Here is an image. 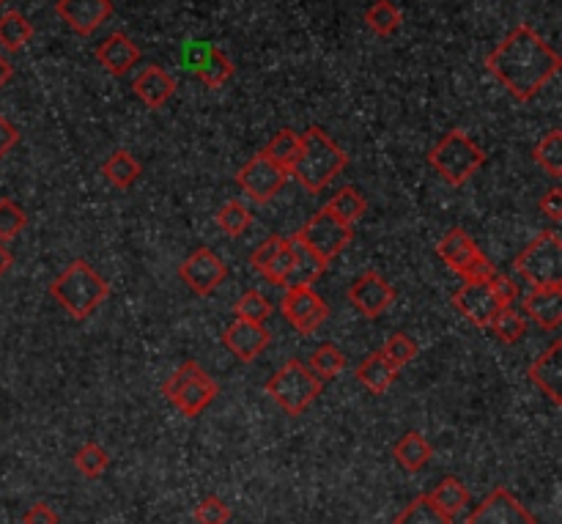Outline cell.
I'll return each instance as SVG.
<instances>
[{"label":"cell","mask_w":562,"mask_h":524,"mask_svg":"<svg viewBox=\"0 0 562 524\" xmlns=\"http://www.w3.org/2000/svg\"><path fill=\"white\" fill-rule=\"evenodd\" d=\"M560 66V55L530 25L513 28L486 58L488 72L519 102H532L538 97L560 75Z\"/></svg>","instance_id":"obj_1"},{"label":"cell","mask_w":562,"mask_h":524,"mask_svg":"<svg viewBox=\"0 0 562 524\" xmlns=\"http://www.w3.org/2000/svg\"><path fill=\"white\" fill-rule=\"evenodd\" d=\"M346 165H349V157L343 154L338 143L321 127H310L302 135V149L288 176H294L308 193H321L338 179Z\"/></svg>","instance_id":"obj_2"},{"label":"cell","mask_w":562,"mask_h":524,"mask_svg":"<svg viewBox=\"0 0 562 524\" xmlns=\"http://www.w3.org/2000/svg\"><path fill=\"white\" fill-rule=\"evenodd\" d=\"M50 297L72 319H88L110 297V286L88 261L77 258L50 283Z\"/></svg>","instance_id":"obj_3"},{"label":"cell","mask_w":562,"mask_h":524,"mask_svg":"<svg viewBox=\"0 0 562 524\" xmlns=\"http://www.w3.org/2000/svg\"><path fill=\"white\" fill-rule=\"evenodd\" d=\"M428 165L434 168L447 184L464 187L475 173L486 165V151L469 138L464 129H450L445 138L436 143L428 154Z\"/></svg>","instance_id":"obj_4"},{"label":"cell","mask_w":562,"mask_h":524,"mask_svg":"<svg viewBox=\"0 0 562 524\" xmlns=\"http://www.w3.org/2000/svg\"><path fill=\"white\" fill-rule=\"evenodd\" d=\"M321 390H324V382L316 379L302 360H288L266 382V396L291 418H299L302 412H308L313 407V401L321 396Z\"/></svg>","instance_id":"obj_5"},{"label":"cell","mask_w":562,"mask_h":524,"mask_svg":"<svg viewBox=\"0 0 562 524\" xmlns=\"http://www.w3.org/2000/svg\"><path fill=\"white\" fill-rule=\"evenodd\" d=\"M162 396L168 398L173 407L179 409L187 418H198L203 409L220 396V385L212 376L203 371L195 360H187L176 368V374L170 376L162 385Z\"/></svg>","instance_id":"obj_6"},{"label":"cell","mask_w":562,"mask_h":524,"mask_svg":"<svg viewBox=\"0 0 562 524\" xmlns=\"http://www.w3.org/2000/svg\"><path fill=\"white\" fill-rule=\"evenodd\" d=\"M513 269L535 289L562 286V239L557 231H541L521 250Z\"/></svg>","instance_id":"obj_7"},{"label":"cell","mask_w":562,"mask_h":524,"mask_svg":"<svg viewBox=\"0 0 562 524\" xmlns=\"http://www.w3.org/2000/svg\"><path fill=\"white\" fill-rule=\"evenodd\" d=\"M436 256L445 261L447 269H453L464 280H488L497 272L464 228H450L436 242Z\"/></svg>","instance_id":"obj_8"},{"label":"cell","mask_w":562,"mask_h":524,"mask_svg":"<svg viewBox=\"0 0 562 524\" xmlns=\"http://www.w3.org/2000/svg\"><path fill=\"white\" fill-rule=\"evenodd\" d=\"M297 239L313 256H319L324 264H329L351 242V225L340 223L327 209H321L299 228Z\"/></svg>","instance_id":"obj_9"},{"label":"cell","mask_w":562,"mask_h":524,"mask_svg":"<svg viewBox=\"0 0 562 524\" xmlns=\"http://www.w3.org/2000/svg\"><path fill=\"white\" fill-rule=\"evenodd\" d=\"M288 182V171H283L280 165L266 157L264 151L255 154L253 160L244 162L239 173H236V184L242 187L244 193L253 198L255 204H269Z\"/></svg>","instance_id":"obj_10"},{"label":"cell","mask_w":562,"mask_h":524,"mask_svg":"<svg viewBox=\"0 0 562 524\" xmlns=\"http://www.w3.org/2000/svg\"><path fill=\"white\" fill-rule=\"evenodd\" d=\"M453 308L480 330H488L497 319L502 300L491 286V280H464V286L453 294Z\"/></svg>","instance_id":"obj_11"},{"label":"cell","mask_w":562,"mask_h":524,"mask_svg":"<svg viewBox=\"0 0 562 524\" xmlns=\"http://www.w3.org/2000/svg\"><path fill=\"white\" fill-rule=\"evenodd\" d=\"M179 278L192 294L209 297L228 278V267L212 247H198L190 258H184V264L179 267Z\"/></svg>","instance_id":"obj_12"},{"label":"cell","mask_w":562,"mask_h":524,"mask_svg":"<svg viewBox=\"0 0 562 524\" xmlns=\"http://www.w3.org/2000/svg\"><path fill=\"white\" fill-rule=\"evenodd\" d=\"M280 308H283V316L288 319V324L299 335H313L329 319V305L310 286H305V289H288Z\"/></svg>","instance_id":"obj_13"},{"label":"cell","mask_w":562,"mask_h":524,"mask_svg":"<svg viewBox=\"0 0 562 524\" xmlns=\"http://www.w3.org/2000/svg\"><path fill=\"white\" fill-rule=\"evenodd\" d=\"M467 524H535V516L508 489H494L483 497V503L475 505Z\"/></svg>","instance_id":"obj_14"},{"label":"cell","mask_w":562,"mask_h":524,"mask_svg":"<svg viewBox=\"0 0 562 524\" xmlns=\"http://www.w3.org/2000/svg\"><path fill=\"white\" fill-rule=\"evenodd\" d=\"M349 300L365 319H379L395 302V289L379 272H365L351 283Z\"/></svg>","instance_id":"obj_15"},{"label":"cell","mask_w":562,"mask_h":524,"mask_svg":"<svg viewBox=\"0 0 562 524\" xmlns=\"http://www.w3.org/2000/svg\"><path fill=\"white\" fill-rule=\"evenodd\" d=\"M58 17L80 36L96 33L113 14V0H58Z\"/></svg>","instance_id":"obj_16"},{"label":"cell","mask_w":562,"mask_h":524,"mask_svg":"<svg viewBox=\"0 0 562 524\" xmlns=\"http://www.w3.org/2000/svg\"><path fill=\"white\" fill-rule=\"evenodd\" d=\"M269 341H272L269 330H266L264 324H255V321L236 319L223 332V346L234 354L236 360H242V363H253L258 354L266 352Z\"/></svg>","instance_id":"obj_17"},{"label":"cell","mask_w":562,"mask_h":524,"mask_svg":"<svg viewBox=\"0 0 562 524\" xmlns=\"http://www.w3.org/2000/svg\"><path fill=\"white\" fill-rule=\"evenodd\" d=\"M132 91L143 105L151 107V110H160L176 94V80L162 66H143L138 77L132 80Z\"/></svg>","instance_id":"obj_18"},{"label":"cell","mask_w":562,"mask_h":524,"mask_svg":"<svg viewBox=\"0 0 562 524\" xmlns=\"http://www.w3.org/2000/svg\"><path fill=\"white\" fill-rule=\"evenodd\" d=\"M96 61L102 64L107 75L124 77L140 61V50L127 33H110L105 42L96 47Z\"/></svg>","instance_id":"obj_19"},{"label":"cell","mask_w":562,"mask_h":524,"mask_svg":"<svg viewBox=\"0 0 562 524\" xmlns=\"http://www.w3.org/2000/svg\"><path fill=\"white\" fill-rule=\"evenodd\" d=\"M530 382L538 390H541L543 396L552 398V404L560 407L562 404V396H560V382H562V341H554L546 352L530 365Z\"/></svg>","instance_id":"obj_20"},{"label":"cell","mask_w":562,"mask_h":524,"mask_svg":"<svg viewBox=\"0 0 562 524\" xmlns=\"http://www.w3.org/2000/svg\"><path fill=\"white\" fill-rule=\"evenodd\" d=\"M250 267L255 272H261L269 283H280L288 275V267H291V253H288V239L283 236H269L264 245L255 250L250 256Z\"/></svg>","instance_id":"obj_21"},{"label":"cell","mask_w":562,"mask_h":524,"mask_svg":"<svg viewBox=\"0 0 562 524\" xmlns=\"http://www.w3.org/2000/svg\"><path fill=\"white\" fill-rule=\"evenodd\" d=\"M288 253H291V267H288V275L283 280L286 289H305L324 275L327 264L319 256H313L308 247L299 242L297 234L288 239Z\"/></svg>","instance_id":"obj_22"},{"label":"cell","mask_w":562,"mask_h":524,"mask_svg":"<svg viewBox=\"0 0 562 524\" xmlns=\"http://www.w3.org/2000/svg\"><path fill=\"white\" fill-rule=\"evenodd\" d=\"M524 313L543 330H557L562 321V286L532 289L524 297Z\"/></svg>","instance_id":"obj_23"},{"label":"cell","mask_w":562,"mask_h":524,"mask_svg":"<svg viewBox=\"0 0 562 524\" xmlns=\"http://www.w3.org/2000/svg\"><path fill=\"white\" fill-rule=\"evenodd\" d=\"M398 374H401V368L390 363L382 352L371 354L365 363L357 365V382H360L365 390H371L373 396L387 393V390L393 387L395 379H398Z\"/></svg>","instance_id":"obj_24"},{"label":"cell","mask_w":562,"mask_h":524,"mask_svg":"<svg viewBox=\"0 0 562 524\" xmlns=\"http://www.w3.org/2000/svg\"><path fill=\"white\" fill-rule=\"evenodd\" d=\"M393 456L401 470L420 472L428 467V461L434 456V448H431V442L420 431H406L393 445Z\"/></svg>","instance_id":"obj_25"},{"label":"cell","mask_w":562,"mask_h":524,"mask_svg":"<svg viewBox=\"0 0 562 524\" xmlns=\"http://www.w3.org/2000/svg\"><path fill=\"white\" fill-rule=\"evenodd\" d=\"M140 173V162L132 157V151L127 149H118L113 151L105 162H102V176H105L107 182L113 184L116 190H129L132 184L138 182Z\"/></svg>","instance_id":"obj_26"},{"label":"cell","mask_w":562,"mask_h":524,"mask_svg":"<svg viewBox=\"0 0 562 524\" xmlns=\"http://www.w3.org/2000/svg\"><path fill=\"white\" fill-rule=\"evenodd\" d=\"M33 39V25L20 11H6L0 14V47L6 53H20L25 44Z\"/></svg>","instance_id":"obj_27"},{"label":"cell","mask_w":562,"mask_h":524,"mask_svg":"<svg viewBox=\"0 0 562 524\" xmlns=\"http://www.w3.org/2000/svg\"><path fill=\"white\" fill-rule=\"evenodd\" d=\"M192 72H195V77L201 80L203 86L220 88V86H225L231 77H234L236 66L228 61V55H225L223 50H217V47L212 44V50L206 53V58H203L201 64L195 66Z\"/></svg>","instance_id":"obj_28"},{"label":"cell","mask_w":562,"mask_h":524,"mask_svg":"<svg viewBox=\"0 0 562 524\" xmlns=\"http://www.w3.org/2000/svg\"><path fill=\"white\" fill-rule=\"evenodd\" d=\"M395 524H453V516H447L428 494H420L395 516Z\"/></svg>","instance_id":"obj_29"},{"label":"cell","mask_w":562,"mask_h":524,"mask_svg":"<svg viewBox=\"0 0 562 524\" xmlns=\"http://www.w3.org/2000/svg\"><path fill=\"white\" fill-rule=\"evenodd\" d=\"M299 149H302V135H297L294 129L286 127L280 129L275 138L266 143L264 154L275 162V165H280L283 171L291 173V168H294V162H297L299 157Z\"/></svg>","instance_id":"obj_30"},{"label":"cell","mask_w":562,"mask_h":524,"mask_svg":"<svg viewBox=\"0 0 562 524\" xmlns=\"http://www.w3.org/2000/svg\"><path fill=\"white\" fill-rule=\"evenodd\" d=\"M324 209H327L335 220H340V223L354 225L362 214H365L368 204H365V198H362L357 187H343V190H338V193L329 198V204L324 206Z\"/></svg>","instance_id":"obj_31"},{"label":"cell","mask_w":562,"mask_h":524,"mask_svg":"<svg viewBox=\"0 0 562 524\" xmlns=\"http://www.w3.org/2000/svg\"><path fill=\"white\" fill-rule=\"evenodd\" d=\"M310 371L316 379L321 382H332V379H338L343 374V368H346V357L340 352L335 343H321L316 352L310 354Z\"/></svg>","instance_id":"obj_32"},{"label":"cell","mask_w":562,"mask_h":524,"mask_svg":"<svg viewBox=\"0 0 562 524\" xmlns=\"http://www.w3.org/2000/svg\"><path fill=\"white\" fill-rule=\"evenodd\" d=\"M428 497H431V500H434L447 516H453V519H456V516L469 505L467 486L458 481V478H445V481L439 483Z\"/></svg>","instance_id":"obj_33"},{"label":"cell","mask_w":562,"mask_h":524,"mask_svg":"<svg viewBox=\"0 0 562 524\" xmlns=\"http://www.w3.org/2000/svg\"><path fill=\"white\" fill-rule=\"evenodd\" d=\"M488 330L494 332L502 343L513 346V343H519L521 338L527 335V319H524L513 305H502L497 313V319L491 321Z\"/></svg>","instance_id":"obj_34"},{"label":"cell","mask_w":562,"mask_h":524,"mask_svg":"<svg viewBox=\"0 0 562 524\" xmlns=\"http://www.w3.org/2000/svg\"><path fill=\"white\" fill-rule=\"evenodd\" d=\"M532 160L541 165L543 171L554 176V179H560L562 176V132L560 129H552L546 138L535 146L532 151Z\"/></svg>","instance_id":"obj_35"},{"label":"cell","mask_w":562,"mask_h":524,"mask_svg":"<svg viewBox=\"0 0 562 524\" xmlns=\"http://www.w3.org/2000/svg\"><path fill=\"white\" fill-rule=\"evenodd\" d=\"M365 22H368V28L373 33H379V36H393L398 28H401V11L395 3L390 0H376L371 9L365 11Z\"/></svg>","instance_id":"obj_36"},{"label":"cell","mask_w":562,"mask_h":524,"mask_svg":"<svg viewBox=\"0 0 562 524\" xmlns=\"http://www.w3.org/2000/svg\"><path fill=\"white\" fill-rule=\"evenodd\" d=\"M75 467L88 481H96V478H102L107 467H110V456H107V450L102 448V445L85 442L83 448L75 453Z\"/></svg>","instance_id":"obj_37"},{"label":"cell","mask_w":562,"mask_h":524,"mask_svg":"<svg viewBox=\"0 0 562 524\" xmlns=\"http://www.w3.org/2000/svg\"><path fill=\"white\" fill-rule=\"evenodd\" d=\"M28 228V214L22 212L20 204L11 198H0V242L17 239Z\"/></svg>","instance_id":"obj_38"},{"label":"cell","mask_w":562,"mask_h":524,"mask_svg":"<svg viewBox=\"0 0 562 524\" xmlns=\"http://www.w3.org/2000/svg\"><path fill=\"white\" fill-rule=\"evenodd\" d=\"M269 316H272V302L266 300L261 291H244L239 302H236V319L264 324Z\"/></svg>","instance_id":"obj_39"},{"label":"cell","mask_w":562,"mask_h":524,"mask_svg":"<svg viewBox=\"0 0 562 524\" xmlns=\"http://www.w3.org/2000/svg\"><path fill=\"white\" fill-rule=\"evenodd\" d=\"M253 223V214L244 209V204L239 201H228V204L217 212V225L220 231L228 236H242L247 228Z\"/></svg>","instance_id":"obj_40"},{"label":"cell","mask_w":562,"mask_h":524,"mask_svg":"<svg viewBox=\"0 0 562 524\" xmlns=\"http://www.w3.org/2000/svg\"><path fill=\"white\" fill-rule=\"evenodd\" d=\"M417 352H420V346H417V341L409 338L406 332H395V335H390L382 349L384 357H387L393 365H398V368L412 363L414 357H417Z\"/></svg>","instance_id":"obj_41"},{"label":"cell","mask_w":562,"mask_h":524,"mask_svg":"<svg viewBox=\"0 0 562 524\" xmlns=\"http://www.w3.org/2000/svg\"><path fill=\"white\" fill-rule=\"evenodd\" d=\"M195 522L198 524H228L231 522V508L220 497H203L195 508Z\"/></svg>","instance_id":"obj_42"},{"label":"cell","mask_w":562,"mask_h":524,"mask_svg":"<svg viewBox=\"0 0 562 524\" xmlns=\"http://www.w3.org/2000/svg\"><path fill=\"white\" fill-rule=\"evenodd\" d=\"M488 280H491V286L497 291V297L502 300V305H513V300L519 297V286H516L508 275H499V272H494Z\"/></svg>","instance_id":"obj_43"},{"label":"cell","mask_w":562,"mask_h":524,"mask_svg":"<svg viewBox=\"0 0 562 524\" xmlns=\"http://www.w3.org/2000/svg\"><path fill=\"white\" fill-rule=\"evenodd\" d=\"M22 524H58V514L47 503H33L22 516Z\"/></svg>","instance_id":"obj_44"},{"label":"cell","mask_w":562,"mask_h":524,"mask_svg":"<svg viewBox=\"0 0 562 524\" xmlns=\"http://www.w3.org/2000/svg\"><path fill=\"white\" fill-rule=\"evenodd\" d=\"M17 143H20V132H17V127L11 124L9 118L0 116V160H3Z\"/></svg>","instance_id":"obj_45"},{"label":"cell","mask_w":562,"mask_h":524,"mask_svg":"<svg viewBox=\"0 0 562 524\" xmlns=\"http://www.w3.org/2000/svg\"><path fill=\"white\" fill-rule=\"evenodd\" d=\"M541 212L546 214L549 220H554V223H560V217H562V190L560 187H554V190H549V193L543 195Z\"/></svg>","instance_id":"obj_46"},{"label":"cell","mask_w":562,"mask_h":524,"mask_svg":"<svg viewBox=\"0 0 562 524\" xmlns=\"http://www.w3.org/2000/svg\"><path fill=\"white\" fill-rule=\"evenodd\" d=\"M11 75H14V66H11V61L6 58V55L0 53V88L9 83Z\"/></svg>","instance_id":"obj_47"},{"label":"cell","mask_w":562,"mask_h":524,"mask_svg":"<svg viewBox=\"0 0 562 524\" xmlns=\"http://www.w3.org/2000/svg\"><path fill=\"white\" fill-rule=\"evenodd\" d=\"M9 269H11V253L6 250V245L0 242V278H3V275H6Z\"/></svg>","instance_id":"obj_48"},{"label":"cell","mask_w":562,"mask_h":524,"mask_svg":"<svg viewBox=\"0 0 562 524\" xmlns=\"http://www.w3.org/2000/svg\"><path fill=\"white\" fill-rule=\"evenodd\" d=\"M3 3H6V0H0V6H3Z\"/></svg>","instance_id":"obj_49"}]
</instances>
